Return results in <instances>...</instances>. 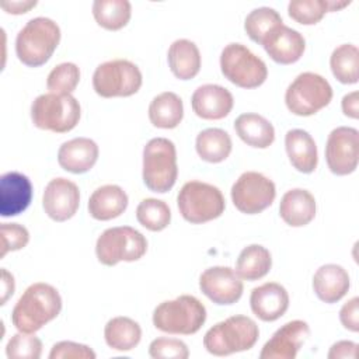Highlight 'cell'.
<instances>
[{"mask_svg":"<svg viewBox=\"0 0 359 359\" xmlns=\"http://www.w3.org/2000/svg\"><path fill=\"white\" fill-rule=\"evenodd\" d=\"M143 182L157 194L168 192L178 177L175 144L167 137H153L143 147Z\"/></svg>","mask_w":359,"mask_h":359,"instance_id":"cell-5","label":"cell"},{"mask_svg":"<svg viewBox=\"0 0 359 359\" xmlns=\"http://www.w3.org/2000/svg\"><path fill=\"white\" fill-rule=\"evenodd\" d=\"M80 81V69L76 63L63 62L55 66L46 79L49 93L72 94Z\"/></svg>","mask_w":359,"mask_h":359,"instance_id":"cell-36","label":"cell"},{"mask_svg":"<svg viewBox=\"0 0 359 359\" xmlns=\"http://www.w3.org/2000/svg\"><path fill=\"white\" fill-rule=\"evenodd\" d=\"M339 321L344 328L358 332L359 331V299L355 296L348 300L339 310Z\"/></svg>","mask_w":359,"mask_h":359,"instance_id":"cell-42","label":"cell"},{"mask_svg":"<svg viewBox=\"0 0 359 359\" xmlns=\"http://www.w3.org/2000/svg\"><path fill=\"white\" fill-rule=\"evenodd\" d=\"M358 353V344L353 341H338L335 342L328 352L330 359H339V358H351L355 359Z\"/></svg>","mask_w":359,"mask_h":359,"instance_id":"cell-43","label":"cell"},{"mask_svg":"<svg viewBox=\"0 0 359 359\" xmlns=\"http://www.w3.org/2000/svg\"><path fill=\"white\" fill-rule=\"evenodd\" d=\"M143 83L139 67L126 59H114L97 66L93 74V88L102 98L130 97Z\"/></svg>","mask_w":359,"mask_h":359,"instance_id":"cell-11","label":"cell"},{"mask_svg":"<svg viewBox=\"0 0 359 359\" xmlns=\"http://www.w3.org/2000/svg\"><path fill=\"white\" fill-rule=\"evenodd\" d=\"M15 289V282H14V276L6 269L1 268V302L0 304H6V302L13 296Z\"/></svg>","mask_w":359,"mask_h":359,"instance_id":"cell-45","label":"cell"},{"mask_svg":"<svg viewBox=\"0 0 359 359\" xmlns=\"http://www.w3.org/2000/svg\"><path fill=\"white\" fill-rule=\"evenodd\" d=\"M359 49L353 43H342L337 46L330 57V67L334 77L342 84L358 83Z\"/></svg>","mask_w":359,"mask_h":359,"instance_id":"cell-33","label":"cell"},{"mask_svg":"<svg viewBox=\"0 0 359 359\" xmlns=\"http://www.w3.org/2000/svg\"><path fill=\"white\" fill-rule=\"evenodd\" d=\"M93 15L100 27L108 31H118L129 22L132 6L128 0H95L93 3Z\"/></svg>","mask_w":359,"mask_h":359,"instance_id":"cell-32","label":"cell"},{"mask_svg":"<svg viewBox=\"0 0 359 359\" xmlns=\"http://www.w3.org/2000/svg\"><path fill=\"white\" fill-rule=\"evenodd\" d=\"M126 192L115 184L97 188L88 199V213L93 219L107 222L121 216L128 208Z\"/></svg>","mask_w":359,"mask_h":359,"instance_id":"cell-23","label":"cell"},{"mask_svg":"<svg viewBox=\"0 0 359 359\" xmlns=\"http://www.w3.org/2000/svg\"><path fill=\"white\" fill-rule=\"evenodd\" d=\"M359 132L351 126H338L328 135L325 144V161L335 175L352 174L359 160Z\"/></svg>","mask_w":359,"mask_h":359,"instance_id":"cell-13","label":"cell"},{"mask_svg":"<svg viewBox=\"0 0 359 359\" xmlns=\"http://www.w3.org/2000/svg\"><path fill=\"white\" fill-rule=\"evenodd\" d=\"M1 254L3 258L10 251H17L24 248L29 241L28 230L18 223H1Z\"/></svg>","mask_w":359,"mask_h":359,"instance_id":"cell-40","label":"cell"},{"mask_svg":"<svg viewBox=\"0 0 359 359\" xmlns=\"http://www.w3.org/2000/svg\"><path fill=\"white\" fill-rule=\"evenodd\" d=\"M328 4V13L330 11H338L346 6L351 4V1H334V0H327Z\"/></svg>","mask_w":359,"mask_h":359,"instance_id":"cell-47","label":"cell"},{"mask_svg":"<svg viewBox=\"0 0 359 359\" xmlns=\"http://www.w3.org/2000/svg\"><path fill=\"white\" fill-rule=\"evenodd\" d=\"M62 297L56 287L45 282L29 285L11 311L13 325L27 334H34L59 316Z\"/></svg>","mask_w":359,"mask_h":359,"instance_id":"cell-1","label":"cell"},{"mask_svg":"<svg viewBox=\"0 0 359 359\" xmlns=\"http://www.w3.org/2000/svg\"><path fill=\"white\" fill-rule=\"evenodd\" d=\"M136 219L147 230L161 231L171 222V210L164 201L146 198L136 208Z\"/></svg>","mask_w":359,"mask_h":359,"instance_id":"cell-35","label":"cell"},{"mask_svg":"<svg viewBox=\"0 0 359 359\" xmlns=\"http://www.w3.org/2000/svg\"><path fill=\"white\" fill-rule=\"evenodd\" d=\"M32 184L18 171L4 172L0 178V215L11 217L22 213L32 201Z\"/></svg>","mask_w":359,"mask_h":359,"instance_id":"cell-17","label":"cell"},{"mask_svg":"<svg viewBox=\"0 0 359 359\" xmlns=\"http://www.w3.org/2000/svg\"><path fill=\"white\" fill-rule=\"evenodd\" d=\"M332 100L331 84L313 72L300 73L286 88L285 104L297 116H310L327 107Z\"/></svg>","mask_w":359,"mask_h":359,"instance_id":"cell-10","label":"cell"},{"mask_svg":"<svg viewBox=\"0 0 359 359\" xmlns=\"http://www.w3.org/2000/svg\"><path fill=\"white\" fill-rule=\"evenodd\" d=\"M177 205L187 222L202 224L222 216L226 201L217 187L194 180L182 185L177 195Z\"/></svg>","mask_w":359,"mask_h":359,"instance_id":"cell-7","label":"cell"},{"mask_svg":"<svg viewBox=\"0 0 359 359\" xmlns=\"http://www.w3.org/2000/svg\"><path fill=\"white\" fill-rule=\"evenodd\" d=\"M262 46L273 62L292 65L303 56L306 41L299 31L282 24L265 38Z\"/></svg>","mask_w":359,"mask_h":359,"instance_id":"cell-19","label":"cell"},{"mask_svg":"<svg viewBox=\"0 0 359 359\" xmlns=\"http://www.w3.org/2000/svg\"><path fill=\"white\" fill-rule=\"evenodd\" d=\"M250 306L259 320L266 323L276 321L289 307L287 290L276 282L262 283L251 290Z\"/></svg>","mask_w":359,"mask_h":359,"instance_id":"cell-20","label":"cell"},{"mask_svg":"<svg viewBox=\"0 0 359 359\" xmlns=\"http://www.w3.org/2000/svg\"><path fill=\"white\" fill-rule=\"evenodd\" d=\"M351 279L346 269L337 264L321 265L313 276L316 296L328 304L339 302L349 290Z\"/></svg>","mask_w":359,"mask_h":359,"instance_id":"cell-22","label":"cell"},{"mask_svg":"<svg viewBox=\"0 0 359 359\" xmlns=\"http://www.w3.org/2000/svg\"><path fill=\"white\" fill-rule=\"evenodd\" d=\"M206 321V307L192 294H181L160 303L153 311V325L167 334L191 335Z\"/></svg>","mask_w":359,"mask_h":359,"instance_id":"cell-4","label":"cell"},{"mask_svg":"<svg viewBox=\"0 0 359 359\" xmlns=\"http://www.w3.org/2000/svg\"><path fill=\"white\" fill-rule=\"evenodd\" d=\"M199 289L215 304L230 306L240 300L244 285L233 268L212 266L201 273Z\"/></svg>","mask_w":359,"mask_h":359,"instance_id":"cell-14","label":"cell"},{"mask_svg":"<svg viewBox=\"0 0 359 359\" xmlns=\"http://www.w3.org/2000/svg\"><path fill=\"white\" fill-rule=\"evenodd\" d=\"M285 147L290 164L299 172L311 174L317 168V146L309 132L303 129H290L285 135Z\"/></svg>","mask_w":359,"mask_h":359,"instance_id":"cell-25","label":"cell"},{"mask_svg":"<svg viewBox=\"0 0 359 359\" xmlns=\"http://www.w3.org/2000/svg\"><path fill=\"white\" fill-rule=\"evenodd\" d=\"M36 6V1H3L1 8L8 14H25Z\"/></svg>","mask_w":359,"mask_h":359,"instance_id":"cell-46","label":"cell"},{"mask_svg":"<svg viewBox=\"0 0 359 359\" xmlns=\"http://www.w3.org/2000/svg\"><path fill=\"white\" fill-rule=\"evenodd\" d=\"M98 146L90 137H74L57 150L59 165L72 174H84L90 171L98 160Z\"/></svg>","mask_w":359,"mask_h":359,"instance_id":"cell-21","label":"cell"},{"mask_svg":"<svg viewBox=\"0 0 359 359\" xmlns=\"http://www.w3.org/2000/svg\"><path fill=\"white\" fill-rule=\"evenodd\" d=\"M171 73L180 80H191L201 70V52L189 39L174 41L167 52Z\"/></svg>","mask_w":359,"mask_h":359,"instance_id":"cell-27","label":"cell"},{"mask_svg":"<svg viewBox=\"0 0 359 359\" xmlns=\"http://www.w3.org/2000/svg\"><path fill=\"white\" fill-rule=\"evenodd\" d=\"M41 353V339L32 334L21 331L14 334L6 345V355L10 359H39Z\"/></svg>","mask_w":359,"mask_h":359,"instance_id":"cell-38","label":"cell"},{"mask_svg":"<svg viewBox=\"0 0 359 359\" xmlns=\"http://www.w3.org/2000/svg\"><path fill=\"white\" fill-rule=\"evenodd\" d=\"M282 24V17L275 8L258 7L247 14L244 20V29L251 41L262 45L265 38Z\"/></svg>","mask_w":359,"mask_h":359,"instance_id":"cell-34","label":"cell"},{"mask_svg":"<svg viewBox=\"0 0 359 359\" xmlns=\"http://www.w3.org/2000/svg\"><path fill=\"white\" fill-rule=\"evenodd\" d=\"M328 13L327 0H292L287 4V14L302 25H314Z\"/></svg>","mask_w":359,"mask_h":359,"instance_id":"cell-37","label":"cell"},{"mask_svg":"<svg viewBox=\"0 0 359 359\" xmlns=\"http://www.w3.org/2000/svg\"><path fill=\"white\" fill-rule=\"evenodd\" d=\"M59 42V25L48 17H35L17 34L15 53L22 65L39 67L50 59Z\"/></svg>","mask_w":359,"mask_h":359,"instance_id":"cell-2","label":"cell"},{"mask_svg":"<svg viewBox=\"0 0 359 359\" xmlns=\"http://www.w3.org/2000/svg\"><path fill=\"white\" fill-rule=\"evenodd\" d=\"M316 199L307 189L293 188L280 199L279 215L292 227H303L316 217Z\"/></svg>","mask_w":359,"mask_h":359,"instance_id":"cell-24","label":"cell"},{"mask_svg":"<svg viewBox=\"0 0 359 359\" xmlns=\"http://www.w3.org/2000/svg\"><path fill=\"white\" fill-rule=\"evenodd\" d=\"M234 130L238 137L255 149H266L275 140L273 125L259 114H241L234 121Z\"/></svg>","mask_w":359,"mask_h":359,"instance_id":"cell-26","label":"cell"},{"mask_svg":"<svg viewBox=\"0 0 359 359\" xmlns=\"http://www.w3.org/2000/svg\"><path fill=\"white\" fill-rule=\"evenodd\" d=\"M146 251V237L130 226L109 227L101 233L95 243V255L107 266H114L121 261H137Z\"/></svg>","mask_w":359,"mask_h":359,"instance_id":"cell-8","label":"cell"},{"mask_svg":"<svg viewBox=\"0 0 359 359\" xmlns=\"http://www.w3.org/2000/svg\"><path fill=\"white\" fill-rule=\"evenodd\" d=\"M191 105L196 116L208 121H217L231 112L234 98L223 86L203 84L194 91Z\"/></svg>","mask_w":359,"mask_h":359,"instance_id":"cell-18","label":"cell"},{"mask_svg":"<svg viewBox=\"0 0 359 359\" xmlns=\"http://www.w3.org/2000/svg\"><path fill=\"white\" fill-rule=\"evenodd\" d=\"M49 359H95V352L84 344L60 341L52 346Z\"/></svg>","mask_w":359,"mask_h":359,"instance_id":"cell-41","label":"cell"},{"mask_svg":"<svg viewBox=\"0 0 359 359\" xmlns=\"http://www.w3.org/2000/svg\"><path fill=\"white\" fill-rule=\"evenodd\" d=\"M342 112L345 116L358 119L359 118V93L352 91L342 98Z\"/></svg>","mask_w":359,"mask_h":359,"instance_id":"cell-44","label":"cell"},{"mask_svg":"<svg viewBox=\"0 0 359 359\" xmlns=\"http://www.w3.org/2000/svg\"><path fill=\"white\" fill-rule=\"evenodd\" d=\"M42 206L45 213L55 222L72 219L80 206L79 187L63 177L50 180L42 195Z\"/></svg>","mask_w":359,"mask_h":359,"instance_id":"cell-15","label":"cell"},{"mask_svg":"<svg viewBox=\"0 0 359 359\" xmlns=\"http://www.w3.org/2000/svg\"><path fill=\"white\" fill-rule=\"evenodd\" d=\"M149 355L154 359H187L189 351L181 339L160 337L150 342Z\"/></svg>","mask_w":359,"mask_h":359,"instance_id":"cell-39","label":"cell"},{"mask_svg":"<svg viewBox=\"0 0 359 359\" xmlns=\"http://www.w3.org/2000/svg\"><path fill=\"white\" fill-rule=\"evenodd\" d=\"M259 337L257 323L247 316H231L210 327L203 337L205 349L215 356L251 349Z\"/></svg>","mask_w":359,"mask_h":359,"instance_id":"cell-3","label":"cell"},{"mask_svg":"<svg viewBox=\"0 0 359 359\" xmlns=\"http://www.w3.org/2000/svg\"><path fill=\"white\" fill-rule=\"evenodd\" d=\"M271 266L272 255L269 250L259 244H251L241 250L234 271L241 279L254 282L268 275Z\"/></svg>","mask_w":359,"mask_h":359,"instance_id":"cell-31","label":"cell"},{"mask_svg":"<svg viewBox=\"0 0 359 359\" xmlns=\"http://www.w3.org/2000/svg\"><path fill=\"white\" fill-rule=\"evenodd\" d=\"M184 118L182 100L172 91L156 95L149 105V119L153 126L160 129H174Z\"/></svg>","mask_w":359,"mask_h":359,"instance_id":"cell-28","label":"cell"},{"mask_svg":"<svg viewBox=\"0 0 359 359\" xmlns=\"http://www.w3.org/2000/svg\"><path fill=\"white\" fill-rule=\"evenodd\" d=\"M81 108L72 94H41L31 104L32 123L43 130L66 133L76 128Z\"/></svg>","mask_w":359,"mask_h":359,"instance_id":"cell-6","label":"cell"},{"mask_svg":"<svg viewBox=\"0 0 359 359\" xmlns=\"http://www.w3.org/2000/svg\"><path fill=\"white\" fill-rule=\"evenodd\" d=\"M231 137L220 128H208L198 133L195 149L198 156L208 163H222L231 153Z\"/></svg>","mask_w":359,"mask_h":359,"instance_id":"cell-30","label":"cell"},{"mask_svg":"<svg viewBox=\"0 0 359 359\" xmlns=\"http://www.w3.org/2000/svg\"><path fill=\"white\" fill-rule=\"evenodd\" d=\"M104 338L109 348L119 352H128L139 345L142 339V328L129 317H114L105 324Z\"/></svg>","mask_w":359,"mask_h":359,"instance_id":"cell-29","label":"cell"},{"mask_svg":"<svg viewBox=\"0 0 359 359\" xmlns=\"http://www.w3.org/2000/svg\"><path fill=\"white\" fill-rule=\"evenodd\" d=\"M230 195L237 210L245 215H258L273 203L276 188L273 181L264 174L245 171L233 184Z\"/></svg>","mask_w":359,"mask_h":359,"instance_id":"cell-12","label":"cell"},{"mask_svg":"<svg viewBox=\"0 0 359 359\" xmlns=\"http://www.w3.org/2000/svg\"><path fill=\"white\" fill-rule=\"evenodd\" d=\"M220 70L224 79L241 88H257L268 77L265 62L238 42H231L223 48Z\"/></svg>","mask_w":359,"mask_h":359,"instance_id":"cell-9","label":"cell"},{"mask_svg":"<svg viewBox=\"0 0 359 359\" xmlns=\"http://www.w3.org/2000/svg\"><path fill=\"white\" fill-rule=\"evenodd\" d=\"M310 335V327L303 320H292L278 328L259 352L261 359H294Z\"/></svg>","mask_w":359,"mask_h":359,"instance_id":"cell-16","label":"cell"}]
</instances>
